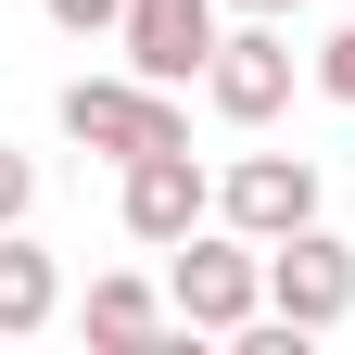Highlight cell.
<instances>
[{
	"instance_id": "cell-1",
	"label": "cell",
	"mask_w": 355,
	"mask_h": 355,
	"mask_svg": "<svg viewBox=\"0 0 355 355\" xmlns=\"http://www.w3.org/2000/svg\"><path fill=\"white\" fill-rule=\"evenodd\" d=\"M165 292H178V330H266V241H241L229 216H216V229L178 241Z\"/></svg>"
},
{
	"instance_id": "cell-2",
	"label": "cell",
	"mask_w": 355,
	"mask_h": 355,
	"mask_svg": "<svg viewBox=\"0 0 355 355\" xmlns=\"http://www.w3.org/2000/svg\"><path fill=\"white\" fill-rule=\"evenodd\" d=\"M64 140L140 165V153H191V114H178V89H153V76H76L64 89Z\"/></svg>"
},
{
	"instance_id": "cell-3",
	"label": "cell",
	"mask_w": 355,
	"mask_h": 355,
	"mask_svg": "<svg viewBox=\"0 0 355 355\" xmlns=\"http://www.w3.org/2000/svg\"><path fill=\"white\" fill-rule=\"evenodd\" d=\"M203 102L229 114V127H266L292 102V38H279V13H241L229 38H216V64H203Z\"/></svg>"
},
{
	"instance_id": "cell-4",
	"label": "cell",
	"mask_w": 355,
	"mask_h": 355,
	"mask_svg": "<svg viewBox=\"0 0 355 355\" xmlns=\"http://www.w3.org/2000/svg\"><path fill=\"white\" fill-rule=\"evenodd\" d=\"M216 216H229L241 241H292V229H318V165H304V153H241L229 178H216Z\"/></svg>"
},
{
	"instance_id": "cell-5",
	"label": "cell",
	"mask_w": 355,
	"mask_h": 355,
	"mask_svg": "<svg viewBox=\"0 0 355 355\" xmlns=\"http://www.w3.org/2000/svg\"><path fill=\"white\" fill-rule=\"evenodd\" d=\"M266 304H279L292 330H343V318H355V254H343L330 229L266 241Z\"/></svg>"
},
{
	"instance_id": "cell-6",
	"label": "cell",
	"mask_w": 355,
	"mask_h": 355,
	"mask_svg": "<svg viewBox=\"0 0 355 355\" xmlns=\"http://www.w3.org/2000/svg\"><path fill=\"white\" fill-rule=\"evenodd\" d=\"M127 76H153V89H191L203 64H216V38H229V26H216V0H127Z\"/></svg>"
},
{
	"instance_id": "cell-7",
	"label": "cell",
	"mask_w": 355,
	"mask_h": 355,
	"mask_svg": "<svg viewBox=\"0 0 355 355\" xmlns=\"http://www.w3.org/2000/svg\"><path fill=\"white\" fill-rule=\"evenodd\" d=\"M114 216H127V241L178 254V241L216 216V178H203L191 153H140V165H127V191H114Z\"/></svg>"
},
{
	"instance_id": "cell-8",
	"label": "cell",
	"mask_w": 355,
	"mask_h": 355,
	"mask_svg": "<svg viewBox=\"0 0 355 355\" xmlns=\"http://www.w3.org/2000/svg\"><path fill=\"white\" fill-rule=\"evenodd\" d=\"M64 318V266L38 254L26 229H0V343H26V330H51Z\"/></svg>"
},
{
	"instance_id": "cell-9",
	"label": "cell",
	"mask_w": 355,
	"mask_h": 355,
	"mask_svg": "<svg viewBox=\"0 0 355 355\" xmlns=\"http://www.w3.org/2000/svg\"><path fill=\"white\" fill-rule=\"evenodd\" d=\"M178 330V292L153 279H89V343H165Z\"/></svg>"
},
{
	"instance_id": "cell-10",
	"label": "cell",
	"mask_w": 355,
	"mask_h": 355,
	"mask_svg": "<svg viewBox=\"0 0 355 355\" xmlns=\"http://www.w3.org/2000/svg\"><path fill=\"white\" fill-rule=\"evenodd\" d=\"M38 13H51L64 38H114V26H127V0H38Z\"/></svg>"
},
{
	"instance_id": "cell-11",
	"label": "cell",
	"mask_w": 355,
	"mask_h": 355,
	"mask_svg": "<svg viewBox=\"0 0 355 355\" xmlns=\"http://www.w3.org/2000/svg\"><path fill=\"white\" fill-rule=\"evenodd\" d=\"M26 203H38V165H26L13 140H0V229H26Z\"/></svg>"
},
{
	"instance_id": "cell-12",
	"label": "cell",
	"mask_w": 355,
	"mask_h": 355,
	"mask_svg": "<svg viewBox=\"0 0 355 355\" xmlns=\"http://www.w3.org/2000/svg\"><path fill=\"white\" fill-rule=\"evenodd\" d=\"M318 89H330V102H355V13L330 26V51H318Z\"/></svg>"
},
{
	"instance_id": "cell-13",
	"label": "cell",
	"mask_w": 355,
	"mask_h": 355,
	"mask_svg": "<svg viewBox=\"0 0 355 355\" xmlns=\"http://www.w3.org/2000/svg\"><path fill=\"white\" fill-rule=\"evenodd\" d=\"M241 13H279V26H292V13H318V0H241Z\"/></svg>"
}]
</instances>
